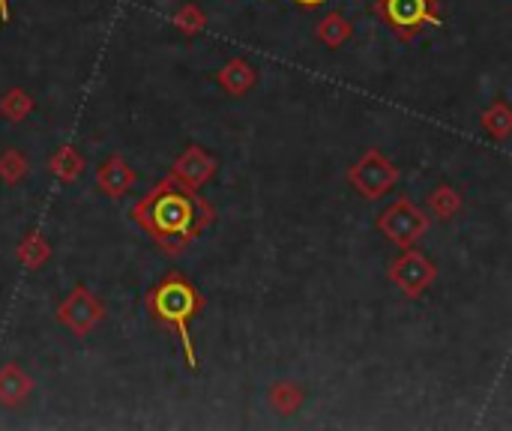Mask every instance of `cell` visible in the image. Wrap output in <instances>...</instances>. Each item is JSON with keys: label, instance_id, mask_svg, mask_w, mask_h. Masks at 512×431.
Listing matches in <instances>:
<instances>
[{"label": "cell", "instance_id": "obj_3", "mask_svg": "<svg viewBox=\"0 0 512 431\" xmlns=\"http://www.w3.org/2000/svg\"><path fill=\"white\" fill-rule=\"evenodd\" d=\"M102 321H105V306H102V300H99L90 288H84V285H75V288L63 297V303L57 306V324L66 327V330H69L72 336H78V339L90 336Z\"/></svg>", "mask_w": 512, "mask_h": 431}, {"label": "cell", "instance_id": "obj_13", "mask_svg": "<svg viewBox=\"0 0 512 431\" xmlns=\"http://www.w3.org/2000/svg\"><path fill=\"white\" fill-rule=\"evenodd\" d=\"M174 24L183 30V33H198L204 27V15L195 9V6H183L177 15H174Z\"/></svg>", "mask_w": 512, "mask_h": 431}, {"label": "cell", "instance_id": "obj_4", "mask_svg": "<svg viewBox=\"0 0 512 431\" xmlns=\"http://www.w3.org/2000/svg\"><path fill=\"white\" fill-rule=\"evenodd\" d=\"M135 171L123 156H108L99 168H96V189L105 198H123L132 186H135Z\"/></svg>", "mask_w": 512, "mask_h": 431}, {"label": "cell", "instance_id": "obj_10", "mask_svg": "<svg viewBox=\"0 0 512 431\" xmlns=\"http://www.w3.org/2000/svg\"><path fill=\"white\" fill-rule=\"evenodd\" d=\"M27 171H30V162L18 147H3L0 150V180L6 186H18L27 177Z\"/></svg>", "mask_w": 512, "mask_h": 431}, {"label": "cell", "instance_id": "obj_1", "mask_svg": "<svg viewBox=\"0 0 512 431\" xmlns=\"http://www.w3.org/2000/svg\"><path fill=\"white\" fill-rule=\"evenodd\" d=\"M132 219L162 252L177 255L213 222V210L204 198L195 195L192 186L168 177L132 207Z\"/></svg>", "mask_w": 512, "mask_h": 431}, {"label": "cell", "instance_id": "obj_12", "mask_svg": "<svg viewBox=\"0 0 512 431\" xmlns=\"http://www.w3.org/2000/svg\"><path fill=\"white\" fill-rule=\"evenodd\" d=\"M219 81H222V87H225V90H231V93H243V90L252 84V69H249V66H243L240 60H237V63H228V66L219 72Z\"/></svg>", "mask_w": 512, "mask_h": 431}, {"label": "cell", "instance_id": "obj_2", "mask_svg": "<svg viewBox=\"0 0 512 431\" xmlns=\"http://www.w3.org/2000/svg\"><path fill=\"white\" fill-rule=\"evenodd\" d=\"M144 306H147L153 321H159V324H165V327H171L177 333L189 369H198L195 345H192V336H189L192 318L204 309V300H201L198 288L189 279H183L180 273H168L153 291H147Z\"/></svg>", "mask_w": 512, "mask_h": 431}, {"label": "cell", "instance_id": "obj_11", "mask_svg": "<svg viewBox=\"0 0 512 431\" xmlns=\"http://www.w3.org/2000/svg\"><path fill=\"white\" fill-rule=\"evenodd\" d=\"M429 3L426 0H390V18L402 27H414L426 18Z\"/></svg>", "mask_w": 512, "mask_h": 431}, {"label": "cell", "instance_id": "obj_14", "mask_svg": "<svg viewBox=\"0 0 512 431\" xmlns=\"http://www.w3.org/2000/svg\"><path fill=\"white\" fill-rule=\"evenodd\" d=\"M0 21L9 24L12 21V9H9V0H0Z\"/></svg>", "mask_w": 512, "mask_h": 431}, {"label": "cell", "instance_id": "obj_8", "mask_svg": "<svg viewBox=\"0 0 512 431\" xmlns=\"http://www.w3.org/2000/svg\"><path fill=\"white\" fill-rule=\"evenodd\" d=\"M84 168H87V162H84L81 150L72 147V144L57 147V150L51 153V159H48V171H51L60 183H75V180L84 174Z\"/></svg>", "mask_w": 512, "mask_h": 431}, {"label": "cell", "instance_id": "obj_15", "mask_svg": "<svg viewBox=\"0 0 512 431\" xmlns=\"http://www.w3.org/2000/svg\"><path fill=\"white\" fill-rule=\"evenodd\" d=\"M303 6H312V3H318V0H300Z\"/></svg>", "mask_w": 512, "mask_h": 431}, {"label": "cell", "instance_id": "obj_6", "mask_svg": "<svg viewBox=\"0 0 512 431\" xmlns=\"http://www.w3.org/2000/svg\"><path fill=\"white\" fill-rule=\"evenodd\" d=\"M30 393H33V381H30V375L18 363L0 366V405L3 408L24 405Z\"/></svg>", "mask_w": 512, "mask_h": 431}, {"label": "cell", "instance_id": "obj_5", "mask_svg": "<svg viewBox=\"0 0 512 431\" xmlns=\"http://www.w3.org/2000/svg\"><path fill=\"white\" fill-rule=\"evenodd\" d=\"M213 168H216V162L201 150V147H186L183 153H180V159L171 165V177H177L180 183H186V186H201L204 180H210V174H213Z\"/></svg>", "mask_w": 512, "mask_h": 431}, {"label": "cell", "instance_id": "obj_7", "mask_svg": "<svg viewBox=\"0 0 512 431\" xmlns=\"http://www.w3.org/2000/svg\"><path fill=\"white\" fill-rule=\"evenodd\" d=\"M15 258H18V264H21L24 270H30V273L42 270V267L51 261V243H48V237H45L42 231L30 228V231L21 237L18 249H15Z\"/></svg>", "mask_w": 512, "mask_h": 431}, {"label": "cell", "instance_id": "obj_9", "mask_svg": "<svg viewBox=\"0 0 512 431\" xmlns=\"http://www.w3.org/2000/svg\"><path fill=\"white\" fill-rule=\"evenodd\" d=\"M33 108H36V99H33L27 90H21V87H9V90L0 96V117H6L9 123L27 120V117L33 114Z\"/></svg>", "mask_w": 512, "mask_h": 431}]
</instances>
